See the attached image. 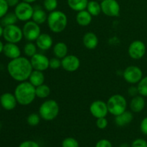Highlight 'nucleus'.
<instances>
[{
    "instance_id": "obj_1",
    "label": "nucleus",
    "mask_w": 147,
    "mask_h": 147,
    "mask_svg": "<svg viewBox=\"0 0 147 147\" xmlns=\"http://www.w3.org/2000/svg\"><path fill=\"white\" fill-rule=\"evenodd\" d=\"M32 70L30 60L22 56L11 60L7 65V71L10 77L20 83L28 80Z\"/></svg>"
},
{
    "instance_id": "obj_2",
    "label": "nucleus",
    "mask_w": 147,
    "mask_h": 147,
    "mask_svg": "<svg viewBox=\"0 0 147 147\" xmlns=\"http://www.w3.org/2000/svg\"><path fill=\"white\" fill-rule=\"evenodd\" d=\"M14 94L19 104L28 106L33 103L36 98L35 87L27 80L20 82L16 86Z\"/></svg>"
},
{
    "instance_id": "obj_3",
    "label": "nucleus",
    "mask_w": 147,
    "mask_h": 147,
    "mask_svg": "<svg viewBox=\"0 0 147 147\" xmlns=\"http://www.w3.org/2000/svg\"><path fill=\"white\" fill-rule=\"evenodd\" d=\"M47 22L50 31L54 33H60L67 27V17L63 11L55 10L48 14Z\"/></svg>"
},
{
    "instance_id": "obj_4",
    "label": "nucleus",
    "mask_w": 147,
    "mask_h": 147,
    "mask_svg": "<svg viewBox=\"0 0 147 147\" xmlns=\"http://www.w3.org/2000/svg\"><path fill=\"white\" fill-rule=\"evenodd\" d=\"M60 111V107L56 100L49 99L40 105L39 108V114L42 119L50 121L57 118Z\"/></svg>"
},
{
    "instance_id": "obj_5",
    "label": "nucleus",
    "mask_w": 147,
    "mask_h": 147,
    "mask_svg": "<svg viewBox=\"0 0 147 147\" xmlns=\"http://www.w3.org/2000/svg\"><path fill=\"white\" fill-rule=\"evenodd\" d=\"M109 113L113 116H118L126 111L127 101L126 98L120 94H115L111 96L106 102Z\"/></svg>"
},
{
    "instance_id": "obj_6",
    "label": "nucleus",
    "mask_w": 147,
    "mask_h": 147,
    "mask_svg": "<svg viewBox=\"0 0 147 147\" xmlns=\"http://www.w3.org/2000/svg\"><path fill=\"white\" fill-rule=\"evenodd\" d=\"M3 37L7 41V42L17 44L21 42V40L24 37L22 29L16 24L6 26L4 27Z\"/></svg>"
},
{
    "instance_id": "obj_7",
    "label": "nucleus",
    "mask_w": 147,
    "mask_h": 147,
    "mask_svg": "<svg viewBox=\"0 0 147 147\" xmlns=\"http://www.w3.org/2000/svg\"><path fill=\"white\" fill-rule=\"evenodd\" d=\"M14 12L20 21H30L34 13V7L30 3L21 1L14 7Z\"/></svg>"
},
{
    "instance_id": "obj_8",
    "label": "nucleus",
    "mask_w": 147,
    "mask_h": 147,
    "mask_svg": "<svg viewBox=\"0 0 147 147\" xmlns=\"http://www.w3.org/2000/svg\"><path fill=\"white\" fill-rule=\"evenodd\" d=\"M23 36L28 42H34L41 34L40 24H37L32 20H30L24 23L22 27Z\"/></svg>"
},
{
    "instance_id": "obj_9",
    "label": "nucleus",
    "mask_w": 147,
    "mask_h": 147,
    "mask_svg": "<svg viewBox=\"0 0 147 147\" xmlns=\"http://www.w3.org/2000/svg\"><path fill=\"white\" fill-rule=\"evenodd\" d=\"M123 79L130 84H137L143 78L142 69L136 65H130L126 67L123 73Z\"/></svg>"
},
{
    "instance_id": "obj_10",
    "label": "nucleus",
    "mask_w": 147,
    "mask_h": 147,
    "mask_svg": "<svg viewBox=\"0 0 147 147\" xmlns=\"http://www.w3.org/2000/svg\"><path fill=\"white\" fill-rule=\"evenodd\" d=\"M146 52V45L141 40H134L132 42L128 48V53L131 58L134 60L142 59Z\"/></svg>"
},
{
    "instance_id": "obj_11",
    "label": "nucleus",
    "mask_w": 147,
    "mask_h": 147,
    "mask_svg": "<svg viewBox=\"0 0 147 147\" xmlns=\"http://www.w3.org/2000/svg\"><path fill=\"white\" fill-rule=\"evenodd\" d=\"M100 6L102 12L108 17H116L120 14L121 7L116 0H103Z\"/></svg>"
},
{
    "instance_id": "obj_12",
    "label": "nucleus",
    "mask_w": 147,
    "mask_h": 147,
    "mask_svg": "<svg viewBox=\"0 0 147 147\" xmlns=\"http://www.w3.org/2000/svg\"><path fill=\"white\" fill-rule=\"evenodd\" d=\"M90 113L96 119L106 117L109 113L107 103L101 100H96L90 104Z\"/></svg>"
},
{
    "instance_id": "obj_13",
    "label": "nucleus",
    "mask_w": 147,
    "mask_h": 147,
    "mask_svg": "<svg viewBox=\"0 0 147 147\" xmlns=\"http://www.w3.org/2000/svg\"><path fill=\"white\" fill-rule=\"evenodd\" d=\"M30 62L33 70L43 72L50 67V59L41 53H36L30 57Z\"/></svg>"
},
{
    "instance_id": "obj_14",
    "label": "nucleus",
    "mask_w": 147,
    "mask_h": 147,
    "mask_svg": "<svg viewBox=\"0 0 147 147\" xmlns=\"http://www.w3.org/2000/svg\"><path fill=\"white\" fill-rule=\"evenodd\" d=\"M62 67L67 72H75L80 67V60L76 55H67L61 60Z\"/></svg>"
},
{
    "instance_id": "obj_15",
    "label": "nucleus",
    "mask_w": 147,
    "mask_h": 147,
    "mask_svg": "<svg viewBox=\"0 0 147 147\" xmlns=\"http://www.w3.org/2000/svg\"><path fill=\"white\" fill-rule=\"evenodd\" d=\"M17 103V98L13 93H4L0 96V105L4 110H14Z\"/></svg>"
},
{
    "instance_id": "obj_16",
    "label": "nucleus",
    "mask_w": 147,
    "mask_h": 147,
    "mask_svg": "<svg viewBox=\"0 0 147 147\" xmlns=\"http://www.w3.org/2000/svg\"><path fill=\"white\" fill-rule=\"evenodd\" d=\"M2 53L7 58H9L10 60L17 58L21 56V50L15 43L7 42L4 44Z\"/></svg>"
},
{
    "instance_id": "obj_17",
    "label": "nucleus",
    "mask_w": 147,
    "mask_h": 147,
    "mask_svg": "<svg viewBox=\"0 0 147 147\" xmlns=\"http://www.w3.org/2000/svg\"><path fill=\"white\" fill-rule=\"evenodd\" d=\"M35 44L37 48L41 50H48L53 45V40L51 36L47 33H41L35 40Z\"/></svg>"
},
{
    "instance_id": "obj_18",
    "label": "nucleus",
    "mask_w": 147,
    "mask_h": 147,
    "mask_svg": "<svg viewBox=\"0 0 147 147\" xmlns=\"http://www.w3.org/2000/svg\"><path fill=\"white\" fill-rule=\"evenodd\" d=\"M145 105H146V102H145L144 97L138 95L134 97H132L129 107L134 113H140L144 109Z\"/></svg>"
},
{
    "instance_id": "obj_19",
    "label": "nucleus",
    "mask_w": 147,
    "mask_h": 147,
    "mask_svg": "<svg viewBox=\"0 0 147 147\" xmlns=\"http://www.w3.org/2000/svg\"><path fill=\"white\" fill-rule=\"evenodd\" d=\"M83 45L88 50H93L98 45V38L94 32H88L83 37Z\"/></svg>"
},
{
    "instance_id": "obj_20",
    "label": "nucleus",
    "mask_w": 147,
    "mask_h": 147,
    "mask_svg": "<svg viewBox=\"0 0 147 147\" xmlns=\"http://www.w3.org/2000/svg\"><path fill=\"white\" fill-rule=\"evenodd\" d=\"M134 115L133 113L129 111H126L121 114L118 115L115 117V123L118 126L123 127L129 124L133 121Z\"/></svg>"
},
{
    "instance_id": "obj_21",
    "label": "nucleus",
    "mask_w": 147,
    "mask_h": 147,
    "mask_svg": "<svg viewBox=\"0 0 147 147\" xmlns=\"http://www.w3.org/2000/svg\"><path fill=\"white\" fill-rule=\"evenodd\" d=\"M28 80L29 82L36 88L40 85L44 84L45 80V76L42 71L33 70Z\"/></svg>"
},
{
    "instance_id": "obj_22",
    "label": "nucleus",
    "mask_w": 147,
    "mask_h": 147,
    "mask_svg": "<svg viewBox=\"0 0 147 147\" xmlns=\"http://www.w3.org/2000/svg\"><path fill=\"white\" fill-rule=\"evenodd\" d=\"M53 50L55 57H58L61 60L68 55V47L63 42H58L55 44Z\"/></svg>"
},
{
    "instance_id": "obj_23",
    "label": "nucleus",
    "mask_w": 147,
    "mask_h": 147,
    "mask_svg": "<svg viewBox=\"0 0 147 147\" xmlns=\"http://www.w3.org/2000/svg\"><path fill=\"white\" fill-rule=\"evenodd\" d=\"M47 14L45 11V9L39 7H34V13H33L32 20L38 24H42L47 21Z\"/></svg>"
},
{
    "instance_id": "obj_24",
    "label": "nucleus",
    "mask_w": 147,
    "mask_h": 147,
    "mask_svg": "<svg viewBox=\"0 0 147 147\" xmlns=\"http://www.w3.org/2000/svg\"><path fill=\"white\" fill-rule=\"evenodd\" d=\"M92 19L93 16L86 9L78 11L76 15V22L79 25L82 27L89 25L91 23Z\"/></svg>"
},
{
    "instance_id": "obj_25",
    "label": "nucleus",
    "mask_w": 147,
    "mask_h": 147,
    "mask_svg": "<svg viewBox=\"0 0 147 147\" xmlns=\"http://www.w3.org/2000/svg\"><path fill=\"white\" fill-rule=\"evenodd\" d=\"M67 2L72 10L78 12L86 9L88 0H67Z\"/></svg>"
},
{
    "instance_id": "obj_26",
    "label": "nucleus",
    "mask_w": 147,
    "mask_h": 147,
    "mask_svg": "<svg viewBox=\"0 0 147 147\" xmlns=\"http://www.w3.org/2000/svg\"><path fill=\"white\" fill-rule=\"evenodd\" d=\"M86 10H87L93 17L98 16L99 14L102 12L101 6H100V4L98 3V1L97 0L88 1Z\"/></svg>"
},
{
    "instance_id": "obj_27",
    "label": "nucleus",
    "mask_w": 147,
    "mask_h": 147,
    "mask_svg": "<svg viewBox=\"0 0 147 147\" xmlns=\"http://www.w3.org/2000/svg\"><path fill=\"white\" fill-rule=\"evenodd\" d=\"M36 97L39 98H47L51 93V89L47 85L42 84L35 88Z\"/></svg>"
},
{
    "instance_id": "obj_28",
    "label": "nucleus",
    "mask_w": 147,
    "mask_h": 147,
    "mask_svg": "<svg viewBox=\"0 0 147 147\" xmlns=\"http://www.w3.org/2000/svg\"><path fill=\"white\" fill-rule=\"evenodd\" d=\"M0 20H1L0 23L4 27L6 26L16 24V23L18 21V19L14 12H8Z\"/></svg>"
},
{
    "instance_id": "obj_29",
    "label": "nucleus",
    "mask_w": 147,
    "mask_h": 147,
    "mask_svg": "<svg viewBox=\"0 0 147 147\" xmlns=\"http://www.w3.org/2000/svg\"><path fill=\"white\" fill-rule=\"evenodd\" d=\"M37 45L33 42H28L27 43H26L25 45L24 46V49H23L24 55L28 57H32L36 53H37Z\"/></svg>"
},
{
    "instance_id": "obj_30",
    "label": "nucleus",
    "mask_w": 147,
    "mask_h": 147,
    "mask_svg": "<svg viewBox=\"0 0 147 147\" xmlns=\"http://www.w3.org/2000/svg\"><path fill=\"white\" fill-rule=\"evenodd\" d=\"M139 94L143 97H147V76L143 77L137 83Z\"/></svg>"
},
{
    "instance_id": "obj_31",
    "label": "nucleus",
    "mask_w": 147,
    "mask_h": 147,
    "mask_svg": "<svg viewBox=\"0 0 147 147\" xmlns=\"http://www.w3.org/2000/svg\"><path fill=\"white\" fill-rule=\"evenodd\" d=\"M40 119H41V117H40V114L35 113H30L27 118V122L30 126H36L40 123Z\"/></svg>"
},
{
    "instance_id": "obj_32",
    "label": "nucleus",
    "mask_w": 147,
    "mask_h": 147,
    "mask_svg": "<svg viewBox=\"0 0 147 147\" xmlns=\"http://www.w3.org/2000/svg\"><path fill=\"white\" fill-rule=\"evenodd\" d=\"M57 0H44L43 1V7L47 11H55L57 9Z\"/></svg>"
},
{
    "instance_id": "obj_33",
    "label": "nucleus",
    "mask_w": 147,
    "mask_h": 147,
    "mask_svg": "<svg viewBox=\"0 0 147 147\" xmlns=\"http://www.w3.org/2000/svg\"><path fill=\"white\" fill-rule=\"evenodd\" d=\"M62 147H79V143L75 138H65L62 142Z\"/></svg>"
},
{
    "instance_id": "obj_34",
    "label": "nucleus",
    "mask_w": 147,
    "mask_h": 147,
    "mask_svg": "<svg viewBox=\"0 0 147 147\" xmlns=\"http://www.w3.org/2000/svg\"><path fill=\"white\" fill-rule=\"evenodd\" d=\"M62 67V61L61 59L58 57H53L50 59V68L53 70H57Z\"/></svg>"
},
{
    "instance_id": "obj_35",
    "label": "nucleus",
    "mask_w": 147,
    "mask_h": 147,
    "mask_svg": "<svg viewBox=\"0 0 147 147\" xmlns=\"http://www.w3.org/2000/svg\"><path fill=\"white\" fill-rule=\"evenodd\" d=\"M9 5L6 0H0V19L8 13Z\"/></svg>"
},
{
    "instance_id": "obj_36",
    "label": "nucleus",
    "mask_w": 147,
    "mask_h": 147,
    "mask_svg": "<svg viewBox=\"0 0 147 147\" xmlns=\"http://www.w3.org/2000/svg\"><path fill=\"white\" fill-rule=\"evenodd\" d=\"M96 126L99 129H106L109 124V121L106 119V117L99 118L96 120Z\"/></svg>"
},
{
    "instance_id": "obj_37",
    "label": "nucleus",
    "mask_w": 147,
    "mask_h": 147,
    "mask_svg": "<svg viewBox=\"0 0 147 147\" xmlns=\"http://www.w3.org/2000/svg\"><path fill=\"white\" fill-rule=\"evenodd\" d=\"M131 147H147V142L143 139H136L132 142Z\"/></svg>"
},
{
    "instance_id": "obj_38",
    "label": "nucleus",
    "mask_w": 147,
    "mask_h": 147,
    "mask_svg": "<svg viewBox=\"0 0 147 147\" xmlns=\"http://www.w3.org/2000/svg\"><path fill=\"white\" fill-rule=\"evenodd\" d=\"M19 147H40L38 143H37L34 141L31 140H27L24 141V142H22L20 144Z\"/></svg>"
},
{
    "instance_id": "obj_39",
    "label": "nucleus",
    "mask_w": 147,
    "mask_h": 147,
    "mask_svg": "<svg viewBox=\"0 0 147 147\" xmlns=\"http://www.w3.org/2000/svg\"><path fill=\"white\" fill-rule=\"evenodd\" d=\"M95 147H113L112 144L110 141L108 139H100L96 143V146Z\"/></svg>"
},
{
    "instance_id": "obj_40",
    "label": "nucleus",
    "mask_w": 147,
    "mask_h": 147,
    "mask_svg": "<svg viewBox=\"0 0 147 147\" xmlns=\"http://www.w3.org/2000/svg\"><path fill=\"white\" fill-rule=\"evenodd\" d=\"M140 130L143 134L147 136V116L144 118L140 123Z\"/></svg>"
},
{
    "instance_id": "obj_41",
    "label": "nucleus",
    "mask_w": 147,
    "mask_h": 147,
    "mask_svg": "<svg viewBox=\"0 0 147 147\" xmlns=\"http://www.w3.org/2000/svg\"><path fill=\"white\" fill-rule=\"evenodd\" d=\"M128 94H129L131 97H134V96L139 95L137 86H130V87L129 88V89H128Z\"/></svg>"
},
{
    "instance_id": "obj_42",
    "label": "nucleus",
    "mask_w": 147,
    "mask_h": 147,
    "mask_svg": "<svg viewBox=\"0 0 147 147\" xmlns=\"http://www.w3.org/2000/svg\"><path fill=\"white\" fill-rule=\"evenodd\" d=\"M6 1L9 7H15L20 2V0H6Z\"/></svg>"
},
{
    "instance_id": "obj_43",
    "label": "nucleus",
    "mask_w": 147,
    "mask_h": 147,
    "mask_svg": "<svg viewBox=\"0 0 147 147\" xmlns=\"http://www.w3.org/2000/svg\"><path fill=\"white\" fill-rule=\"evenodd\" d=\"M3 32H4V27L0 24V38L3 37Z\"/></svg>"
},
{
    "instance_id": "obj_44",
    "label": "nucleus",
    "mask_w": 147,
    "mask_h": 147,
    "mask_svg": "<svg viewBox=\"0 0 147 147\" xmlns=\"http://www.w3.org/2000/svg\"><path fill=\"white\" fill-rule=\"evenodd\" d=\"M4 44H3L2 42L0 40V53H1L3 52V48H4Z\"/></svg>"
},
{
    "instance_id": "obj_45",
    "label": "nucleus",
    "mask_w": 147,
    "mask_h": 147,
    "mask_svg": "<svg viewBox=\"0 0 147 147\" xmlns=\"http://www.w3.org/2000/svg\"><path fill=\"white\" fill-rule=\"evenodd\" d=\"M22 1H25V2H27V3H30V4H32V3L34 2V1H36L37 0H22Z\"/></svg>"
},
{
    "instance_id": "obj_46",
    "label": "nucleus",
    "mask_w": 147,
    "mask_h": 147,
    "mask_svg": "<svg viewBox=\"0 0 147 147\" xmlns=\"http://www.w3.org/2000/svg\"><path fill=\"white\" fill-rule=\"evenodd\" d=\"M121 147H129V146L128 144H122L121 146Z\"/></svg>"
},
{
    "instance_id": "obj_47",
    "label": "nucleus",
    "mask_w": 147,
    "mask_h": 147,
    "mask_svg": "<svg viewBox=\"0 0 147 147\" xmlns=\"http://www.w3.org/2000/svg\"><path fill=\"white\" fill-rule=\"evenodd\" d=\"M1 123H0V129H1Z\"/></svg>"
},
{
    "instance_id": "obj_48",
    "label": "nucleus",
    "mask_w": 147,
    "mask_h": 147,
    "mask_svg": "<svg viewBox=\"0 0 147 147\" xmlns=\"http://www.w3.org/2000/svg\"><path fill=\"white\" fill-rule=\"evenodd\" d=\"M97 1H103V0H97Z\"/></svg>"
}]
</instances>
